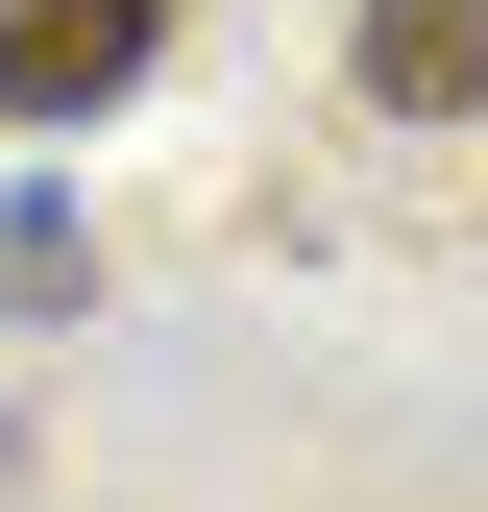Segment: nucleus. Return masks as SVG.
<instances>
[{
	"mask_svg": "<svg viewBox=\"0 0 488 512\" xmlns=\"http://www.w3.org/2000/svg\"><path fill=\"white\" fill-rule=\"evenodd\" d=\"M171 49V0H0V122H98Z\"/></svg>",
	"mask_w": 488,
	"mask_h": 512,
	"instance_id": "f257e3e1",
	"label": "nucleus"
},
{
	"mask_svg": "<svg viewBox=\"0 0 488 512\" xmlns=\"http://www.w3.org/2000/svg\"><path fill=\"white\" fill-rule=\"evenodd\" d=\"M0 488H25V415H0Z\"/></svg>",
	"mask_w": 488,
	"mask_h": 512,
	"instance_id": "7ed1b4c3",
	"label": "nucleus"
},
{
	"mask_svg": "<svg viewBox=\"0 0 488 512\" xmlns=\"http://www.w3.org/2000/svg\"><path fill=\"white\" fill-rule=\"evenodd\" d=\"M366 98H391V122H464L488 98V0H366Z\"/></svg>",
	"mask_w": 488,
	"mask_h": 512,
	"instance_id": "f03ea898",
	"label": "nucleus"
}]
</instances>
